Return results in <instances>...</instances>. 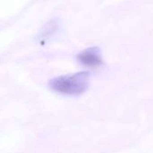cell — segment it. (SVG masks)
<instances>
[{"instance_id":"2","label":"cell","mask_w":153,"mask_h":153,"mask_svg":"<svg viewBox=\"0 0 153 153\" xmlns=\"http://www.w3.org/2000/svg\"><path fill=\"white\" fill-rule=\"evenodd\" d=\"M78 61L88 67H97L102 65L101 50L98 47H91L83 49L77 55Z\"/></svg>"},{"instance_id":"1","label":"cell","mask_w":153,"mask_h":153,"mask_svg":"<svg viewBox=\"0 0 153 153\" xmlns=\"http://www.w3.org/2000/svg\"><path fill=\"white\" fill-rule=\"evenodd\" d=\"M91 74L82 71L55 77L48 82L50 89L65 95H80L86 91L90 86Z\"/></svg>"},{"instance_id":"3","label":"cell","mask_w":153,"mask_h":153,"mask_svg":"<svg viewBox=\"0 0 153 153\" xmlns=\"http://www.w3.org/2000/svg\"><path fill=\"white\" fill-rule=\"evenodd\" d=\"M56 28H58V24L56 23V22L55 21H51L48 22L46 26L42 29V32L40 34V38L45 39H48L49 36H51L52 34H54L56 30Z\"/></svg>"}]
</instances>
